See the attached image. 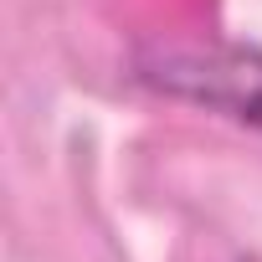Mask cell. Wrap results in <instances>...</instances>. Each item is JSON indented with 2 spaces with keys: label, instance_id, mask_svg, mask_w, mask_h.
<instances>
[{
  "label": "cell",
  "instance_id": "cell-1",
  "mask_svg": "<svg viewBox=\"0 0 262 262\" xmlns=\"http://www.w3.org/2000/svg\"><path fill=\"white\" fill-rule=\"evenodd\" d=\"M134 82L160 98L221 113L262 134V52L236 41H155L134 57Z\"/></svg>",
  "mask_w": 262,
  "mask_h": 262
}]
</instances>
